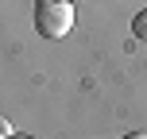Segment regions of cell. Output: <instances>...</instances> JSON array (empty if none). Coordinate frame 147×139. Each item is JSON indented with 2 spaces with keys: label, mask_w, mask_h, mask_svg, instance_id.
<instances>
[{
  "label": "cell",
  "mask_w": 147,
  "mask_h": 139,
  "mask_svg": "<svg viewBox=\"0 0 147 139\" xmlns=\"http://www.w3.org/2000/svg\"><path fill=\"white\" fill-rule=\"evenodd\" d=\"M124 139H147V132H128Z\"/></svg>",
  "instance_id": "277c9868"
},
{
  "label": "cell",
  "mask_w": 147,
  "mask_h": 139,
  "mask_svg": "<svg viewBox=\"0 0 147 139\" xmlns=\"http://www.w3.org/2000/svg\"><path fill=\"white\" fill-rule=\"evenodd\" d=\"M8 139H31V135H8Z\"/></svg>",
  "instance_id": "5b68a950"
},
{
  "label": "cell",
  "mask_w": 147,
  "mask_h": 139,
  "mask_svg": "<svg viewBox=\"0 0 147 139\" xmlns=\"http://www.w3.org/2000/svg\"><path fill=\"white\" fill-rule=\"evenodd\" d=\"M35 27L43 39H62L74 27V4L70 0H35Z\"/></svg>",
  "instance_id": "6da1fadb"
},
{
  "label": "cell",
  "mask_w": 147,
  "mask_h": 139,
  "mask_svg": "<svg viewBox=\"0 0 147 139\" xmlns=\"http://www.w3.org/2000/svg\"><path fill=\"white\" fill-rule=\"evenodd\" d=\"M8 135H16V132H12V128L4 124V120H0V139H8Z\"/></svg>",
  "instance_id": "3957f363"
},
{
  "label": "cell",
  "mask_w": 147,
  "mask_h": 139,
  "mask_svg": "<svg viewBox=\"0 0 147 139\" xmlns=\"http://www.w3.org/2000/svg\"><path fill=\"white\" fill-rule=\"evenodd\" d=\"M132 31H136V39H143V43H147V12H136Z\"/></svg>",
  "instance_id": "7a4b0ae2"
}]
</instances>
